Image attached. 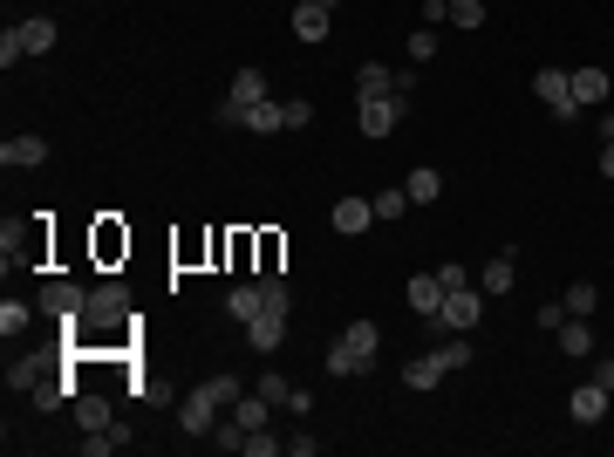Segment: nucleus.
Returning <instances> with one entry per match:
<instances>
[{
	"instance_id": "obj_41",
	"label": "nucleus",
	"mask_w": 614,
	"mask_h": 457,
	"mask_svg": "<svg viewBox=\"0 0 614 457\" xmlns=\"http://www.w3.org/2000/svg\"><path fill=\"white\" fill-rule=\"evenodd\" d=\"M287 451H294V457H314V451H321V437H307V430H294V437H287Z\"/></svg>"
},
{
	"instance_id": "obj_22",
	"label": "nucleus",
	"mask_w": 614,
	"mask_h": 457,
	"mask_svg": "<svg viewBox=\"0 0 614 457\" xmlns=\"http://www.w3.org/2000/svg\"><path fill=\"white\" fill-rule=\"evenodd\" d=\"M14 35H21L28 55H48V48H55V21H48V14H28V21H14Z\"/></svg>"
},
{
	"instance_id": "obj_36",
	"label": "nucleus",
	"mask_w": 614,
	"mask_h": 457,
	"mask_svg": "<svg viewBox=\"0 0 614 457\" xmlns=\"http://www.w3.org/2000/svg\"><path fill=\"white\" fill-rule=\"evenodd\" d=\"M253 389L267 396L273 410H287V396H294V389H287V376H273V369H267V376H253Z\"/></svg>"
},
{
	"instance_id": "obj_2",
	"label": "nucleus",
	"mask_w": 614,
	"mask_h": 457,
	"mask_svg": "<svg viewBox=\"0 0 614 457\" xmlns=\"http://www.w3.org/2000/svg\"><path fill=\"white\" fill-rule=\"evenodd\" d=\"M35 307L62 328V321H82V307H89V287H76V280H62V273H48L41 280V294H35Z\"/></svg>"
},
{
	"instance_id": "obj_35",
	"label": "nucleus",
	"mask_w": 614,
	"mask_h": 457,
	"mask_svg": "<svg viewBox=\"0 0 614 457\" xmlns=\"http://www.w3.org/2000/svg\"><path fill=\"white\" fill-rule=\"evenodd\" d=\"M287 451V437H273V430H246V457H280Z\"/></svg>"
},
{
	"instance_id": "obj_46",
	"label": "nucleus",
	"mask_w": 614,
	"mask_h": 457,
	"mask_svg": "<svg viewBox=\"0 0 614 457\" xmlns=\"http://www.w3.org/2000/svg\"><path fill=\"white\" fill-rule=\"evenodd\" d=\"M321 7H342V0H321Z\"/></svg>"
},
{
	"instance_id": "obj_31",
	"label": "nucleus",
	"mask_w": 614,
	"mask_h": 457,
	"mask_svg": "<svg viewBox=\"0 0 614 457\" xmlns=\"http://www.w3.org/2000/svg\"><path fill=\"white\" fill-rule=\"evenodd\" d=\"M403 55H410V69H423V62L437 55V28H423V21H417V35L403 41Z\"/></svg>"
},
{
	"instance_id": "obj_4",
	"label": "nucleus",
	"mask_w": 614,
	"mask_h": 457,
	"mask_svg": "<svg viewBox=\"0 0 614 457\" xmlns=\"http://www.w3.org/2000/svg\"><path fill=\"white\" fill-rule=\"evenodd\" d=\"M335 348L355 362V376H369V369H376V355H383V328H376V321H348Z\"/></svg>"
},
{
	"instance_id": "obj_43",
	"label": "nucleus",
	"mask_w": 614,
	"mask_h": 457,
	"mask_svg": "<svg viewBox=\"0 0 614 457\" xmlns=\"http://www.w3.org/2000/svg\"><path fill=\"white\" fill-rule=\"evenodd\" d=\"M594 382H608V389H614V355H601V362H594Z\"/></svg>"
},
{
	"instance_id": "obj_6",
	"label": "nucleus",
	"mask_w": 614,
	"mask_h": 457,
	"mask_svg": "<svg viewBox=\"0 0 614 457\" xmlns=\"http://www.w3.org/2000/svg\"><path fill=\"white\" fill-rule=\"evenodd\" d=\"M478 321H485V294H478V287H458V294H444V307H437V328L464 335V328H478Z\"/></svg>"
},
{
	"instance_id": "obj_37",
	"label": "nucleus",
	"mask_w": 614,
	"mask_h": 457,
	"mask_svg": "<svg viewBox=\"0 0 614 457\" xmlns=\"http://www.w3.org/2000/svg\"><path fill=\"white\" fill-rule=\"evenodd\" d=\"M444 348V362H451V376H458V369H471V335H451V342H437Z\"/></svg>"
},
{
	"instance_id": "obj_13",
	"label": "nucleus",
	"mask_w": 614,
	"mask_h": 457,
	"mask_svg": "<svg viewBox=\"0 0 614 457\" xmlns=\"http://www.w3.org/2000/svg\"><path fill=\"white\" fill-rule=\"evenodd\" d=\"M69 417H76V430H110V423H116V410H110V396H96V389H76Z\"/></svg>"
},
{
	"instance_id": "obj_29",
	"label": "nucleus",
	"mask_w": 614,
	"mask_h": 457,
	"mask_svg": "<svg viewBox=\"0 0 614 457\" xmlns=\"http://www.w3.org/2000/svg\"><path fill=\"white\" fill-rule=\"evenodd\" d=\"M123 444H130V437H123V430H82V457H110V451H123Z\"/></svg>"
},
{
	"instance_id": "obj_25",
	"label": "nucleus",
	"mask_w": 614,
	"mask_h": 457,
	"mask_svg": "<svg viewBox=\"0 0 614 457\" xmlns=\"http://www.w3.org/2000/svg\"><path fill=\"white\" fill-rule=\"evenodd\" d=\"M403 191H410V205H437V198H444V171H430V164H417V171L403 178Z\"/></svg>"
},
{
	"instance_id": "obj_14",
	"label": "nucleus",
	"mask_w": 614,
	"mask_h": 457,
	"mask_svg": "<svg viewBox=\"0 0 614 457\" xmlns=\"http://www.w3.org/2000/svg\"><path fill=\"white\" fill-rule=\"evenodd\" d=\"M335 28V7H321V0H294V35L301 41H328Z\"/></svg>"
},
{
	"instance_id": "obj_21",
	"label": "nucleus",
	"mask_w": 614,
	"mask_h": 457,
	"mask_svg": "<svg viewBox=\"0 0 614 457\" xmlns=\"http://www.w3.org/2000/svg\"><path fill=\"white\" fill-rule=\"evenodd\" d=\"M55 355H62V348H35V355H21V362L7 369V382H14V389H35V382L48 376V362H55Z\"/></svg>"
},
{
	"instance_id": "obj_28",
	"label": "nucleus",
	"mask_w": 614,
	"mask_h": 457,
	"mask_svg": "<svg viewBox=\"0 0 614 457\" xmlns=\"http://www.w3.org/2000/svg\"><path fill=\"white\" fill-rule=\"evenodd\" d=\"M369 205H376V219H403V212H410V191L383 185V191H369Z\"/></svg>"
},
{
	"instance_id": "obj_32",
	"label": "nucleus",
	"mask_w": 614,
	"mask_h": 457,
	"mask_svg": "<svg viewBox=\"0 0 614 457\" xmlns=\"http://www.w3.org/2000/svg\"><path fill=\"white\" fill-rule=\"evenodd\" d=\"M280 260H287V239H280V232H260V267H253V273H280Z\"/></svg>"
},
{
	"instance_id": "obj_3",
	"label": "nucleus",
	"mask_w": 614,
	"mask_h": 457,
	"mask_svg": "<svg viewBox=\"0 0 614 457\" xmlns=\"http://www.w3.org/2000/svg\"><path fill=\"white\" fill-rule=\"evenodd\" d=\"M253 103H267V69H232V89H226V103L212 116H219V123H239Z\"/></svg>"
},
{
	"instance_id": "obj_27",
	"label": "nucleus",
	"mask_w": 614,
	"mask_h": 457,
	"mask_svg": "<svg viewBox=\"0 0 614 457\" xmlns=\"http://www.w3.org/2000/svg\"><path fill=\"white\" fill-rule=\"evenodd\" d=\"M260 307H267V301H260V280H239V287L226 294V314H232V321H253Z\"/></svg>"
},
{
	"instance_id": "obj_20",
	"label": "nucleus",
	"mask_w": 614,
	"mask_h": 457,
	"mask_svg": "<svg viewBox=\"0 0 614 457\" xmlns=\"http://www.w3.org/2000/svg\"><path fill=\"white\" fill-rule=\"evenodd\" d=\"M553 342H560V355H594V328H587V321H580V314H567V321H560V328H553Z\"/></svg>"
},
{
	"instance_id": "obj_45",
	"label": "nucleus",
	"mask_w": 614,
	"mask_h": 457,
	"mask_svg": "<svg viewBox=\"0 0 614 457\" xmlns=\"http://www.w3.org/2000/svg\"><path fill=\"white\" fill-rule=\"evenodd\" d=\"M601 171H608V178H614V144H608V151H601Z\"/></svg>"
},
{
	"instance_id": "obj_26",
	"label": "nucleus",
	"mask_w": 614,
	"mask_h": 457,
	"mask_svg": "<svg viewBox=\"0 0 614 457\" xmlns=\"http://www.w3.org/2000/svg\"><path fill=\"white\" fill-rule=\"evenodd\" d=\"M232 417H239V430H267V417H273V403L260 396V389H246L239 403H232Z\"/></svg>"
},
{
	"instance_id": "obj_18",
	"label": "nucleus",
	"mask_w": 614,
	"mask_h": 457,
	"mask_svg": "<svg viewBox=\"0 0 614 457\" xmlns=\"http://www.w3.org/2000/svg\"><path fill=\"white\" fill-rule=\"evenodd\" d=\"M567 76H574L580 110H601V103H608V69H567Z\"/></svg>"
},
{
	"instance_id": "obj_34",
	"label": "nucleus",
	"mask_w": 614,
	"mask_h": 457,
	"mask_svg": "<svg viewBox=\"0 0 614 457\" xmlns=\"http://www.w3.org/2000/svg\"><path fill=\"white\" fill-rule=\"evenodd\" d=\"M451 28H485V0H451Z\"/></svg>"
},
{
	"instance_id": "obj_30",
	"label": "nucleus",
	"mask_w": 614,
	"mask_h": 457,
	"mask_svg": "<svg viewBox=\"0 0 614 457\" xmlns=\"http://www.w3.org/2000/svg\"><path fill=\"white\" fill-rule=\"evenodd\" d=\"M594 307H601V287H594V280H574V287H567V314H580V321H587Z\"/></svg>"
},
{
	"instance_id": "obj_1",
	"label": "nucleus",
	"mask_w": 614,
	"mask_h": 457,
	"mask_svg": "<svg viewBox=\"0 0 614 457\" xmlns=\"http://www.w3.org/2000/svg\"><path fill=\"white\" fill-rule=\"evenodd\" d=\"M239 396H246V382H239V376H205V382H192V389H185V403H178V430H185V437H212V423L226 417Z\"/></svg>"
},
{
	"instance_id": "obj_44",
	"label": "nucleus",
	"mask_w": 614,
	"mask_h": 457,
	"mask_svg": "<svg viewBox=\"0 0 614 457\" xmlns=\"http://www.w3.org/2000/svg\"><path fill=\"white\" fill-rule=\"evenodd\" d=\"M601 137H608V144H614V110H608V116H601Z\"/></svg>"
},
{
	"instance_id": "obj_19",
	"label": "nucleus",
	"mask_w": 614,
	"mask_h": 457,
	"mask_svg": "<svg viewBox=\"0 0 614 457\" xmlns=\"http://www.w3.org/2000/svg\"><path fill=\"white\" fill-rule=\"evenodd\" d=\"M369 226H376V205H369V198H335V232L355 239V232H369Z\"/></svg>"
},
{
	"instance_id": "obj_10",
	"label": "nucleus",
	"mask_w": 614,
	"mask_h": 457,
	"mask_svg": "<svg viewBox=\"0 0 614 457\" xmlns=\"http://www.w3.org/2000/svg\"><path fill=\"white\" fill-rule=\"evenodd\" d=\"M0 164H7V171H41V164H48V137H35V130L7 137V144H0Z\"/></svg>"
},
{
	"instance_id": "obj_9",
	"label": "nucleus",
	"mask_w": 614,
	"mask_h": 457,
	"mask_svg": "<svg viewBox=\"0 0 614 457\" xmlns=\"http://www.w3.org/2000/svg\"><path fill=\"white\" fill-rule=\"evenodd\" d=\"M444 376H451L444 348H423V355H410V362H403V389H417V396H430V389H437Z\"/></svg>"
},
{
	"instance_id": "obj_38",
	"label": "nucleus",
	"mask_w": 614,
	"mask_h": 457,
	"mask_svg": "<svg viewBox=\"0 0 614 457\" xmlns=\"http://www.w3.org/2000/svg\"><path fill=\"white\" fill-rule=\"evenodd\" d=\"M437 280H444V294H458V287H478V273L458 267V260H451V267H437Z\"/></svg>"
},
{
	"instance_id": "obj_11",
	"label": "nucleus",
	"mask_w": 614,
	"mask_h": 457,
	"mask_svg": "<svg viewBox=\"0 0 614 457\" xmlns=\"http://www.w3.org/2000/svg\"><path fill=\"white\" fill-rule=\"evenodd\" d=\"M608 403H614V389L587 376L574 396H567V417H574V423H601V417H608Z\"/></svg>"
},
{
	"instance_id": "obj_12",
	"label": "nucleus",
	"mask_w": 614,
	"mask_h": 457,
	"mask_svg": "<svg viewBox=\"0 0 614 457\" xmlns=\"http://www.w3.org/2000/svg\"><path fill=\"white\" fill-rule=\"evenodd\" d=\"M246 342L260 348V355H273V348L287 342V314H280V307H260V314L246 321Z\"/></svg>"
},
{
	"instance_id": "obj_8",
	"label": "nucleus",
	"mask_w": 614,
	"mask_h": 457,
	"mask_svg": "<svg viewBox=\"0 0 614 457\" xmlns=\"http://www.w3.org/2000/svg\"><path fill=\"white\" fill-rule=\"evenodd\" d=\"M89 253H96V267H123V260H130V226H123V219H96Z\"/></svg>"
},
{
	"instance_id": "obj_7",
	"label": "nucleus",
	"mask_w": 614,
	"mask_h": 457,
	"mask_svg": "<svg viewBox=\"0 0 614 457\" xmlns=\"http://www.w3.org/2000/svg\"><path fill=\"white\" fill-rule=\"evenodd\" d=\"M533 96H539V103H546L553 116H560V123H567V116H580V103H574V76H567V69H539V76H533Z\"/></svg>"
},
{
	"instance_id": "obj_15",
	"label": "nucleus",
	"mask_w": 614,
	"mask_h": 457,
	"mask_svg": "<svg viewBox=\"0 0 614 457\" xmlns=\"http://www.w3.org/2000/svg\"><path fill=\"white\" fill-rule=\"evenodd\" d=\"M226 267L232 273H253V267H260V232H253V226H232L226 232Z\"/></svg>"
},
{
	"instance_id": "obj_39",
	"label": "nucleus",
	"mask_w": 614,
	"mask_h": 457,
	"mask_svg": "<svg viewBox=\"0 0 614 457\" xmlns=\"http://www.w3.org/2000/svg\"><path fill=\"white\" fill-rule=\"evenodd\" d=\"M14 62H28V48H21V35L7 28V35H0V69H14Z\"/></svg>"
},
{
	"instance_id": "obj_24",
	"label": "nucleus",
	"mask_w": 614,
	"mask_h": 457,
	"mask_svg": "<svg viewBox=\"0 0 614 457\" xmlns=\"http://www.w3.org/2000/svg\"><path fill=\"white\" fill-rule=\"evenodd\" d=\"M239 123H246L253 137H273V130H287V103H273V96H267V103H253Z\"/></svg>"
},
{
	"instance_id": "obj_33",
	"label": "nucleus",
	"mask_w": 614,
	"mask_h": 457,
	"mask_svg": "<svg viewBox=\"0 0 614 457\" xmlns=\"http://www.w3.org/2000/svg\"><path fill=\"white\" fill-rule=\"evenodd\" d=\"M28 314H41V307H28V301H14V294H7V301H0V335H21V328H28Z\"/></svg>"
},
{
	"instance_id": "obj_5",
	"label": "nucleus",
	"mask_w": 614,
	"mask_h": 457,
	"mask_svg": "<svg viewBox=\"0 0 614 457\" xmlns=\"http://www.w3.org/2000/svg\"><path fill=\"white\" fill-rule=\"evenodd\" d=\"M355 123H362V137H369V144H383L389 130H396V123H403V110H410V103H403V96H369V103H355Z\"/></svg>"
},
{
	"instance_id": "obj_23",
	"label": "nucleus",
	"mask_w": 614,
	"mask_h": 457,
	"mask_svg": "<svg viewBox=\"0 0 614 457\" xmlns=\"http://www.w3.org/2000/svg\"><path fill=\"white\" fill-rule=\"evenodd\" d=\"M410 307H417L423 321H437V307H444V280H437V273H417V280H410Z\"/></svg>"
},
{
	"instance_id": "obj_40",
	"label": "nucleus",
	"mask_w": 614,
	"mask_h": 457,
	"mask_svg": "<svg viewBox=\"0 0 614 457\" xmlns=\"http://www.w3.org/2000/svg\"><path fill=\"white\" fill-rule=\"evenodd\" d=\"M451 21V0H423V28H444Z\"/></svg>"
},
{
	"instance_id": "obj_17",
	"label": "nucleus",
	"mask_w": 614,
	"mask_h": 457,
	"mask_svg": "<svg viewBox=\"0 0 614 457\" xmlns=\"http://www.w3.org/2000/svg\"><path fill=\"white\" fill-rule=\"evenodd\" d=\"M369 96H396V69L389 62H362L355 69V103H369Z\"/></svg>"
},
{
	"instance_id": "obj_16",
	"label": "nucleus",
	"mask_w": 614,
	"mask_h": 457,
	"mask_svg": "<svg viewBox=\"0 0 614 457\" xmlns=\"http://www.w3.org/2000/svg\"><path fill=\"white\" fill-rule=\"evenodd\" d=\"M512 280H519V273H512V246H505L499 260H485V267H478V294H485V301H505V294H512Z\"/></svg>"
},
{
	"instance_id": "obj_42",
	"label": "nucleus",
	"mask_w": 614,
	"mask_h": 457,
	"mask_svg": "<svg viewBox=\"0 0 614 457\" xmlns=\"http://www.w3.org/2000/svg\"><path fill=\"white\" fill-rule=\"evenodd\" d=\"M314 123V103H287V130H307Z\"/></svg>"
}]
</instances>
